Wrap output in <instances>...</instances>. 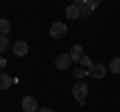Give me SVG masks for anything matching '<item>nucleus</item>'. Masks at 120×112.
Here are the masks:
<instances>
[{"mask_svg": "<svg viewBox=\"0 0 120 112\" xmlns=\"http://www.w3.org/2000/svg\"><path fill=\"white\" fill-rule=\"evenodd\" d=\"M106 72H108V66L100 64V62H98V64H92V66L88 68V76H92L94 80H102Z\"/></svg>", "mask_w": 120, "mask_h": 112, "instance_id": "nucleus-2", "label": "nucleus"}, {"mask_svg": "<svg viewBox=\"0 0 120 112\" xmlns=\"http://www.w3.org/2000/svg\"><path fill=\"white\" fill-rule=\"evenodd\" d=\"M12 50L16 56H26L28 54V44L24 42V40H16V42L12 44Z\"/></svg>", "mask_w": 120, "mask_h": 112, "instance_id": "nucleus-6", "label": "nucleus"}, {"mask_svg": "<svg viewBox=\"0 0 120 112\" xmlns=\"http://www.w3.org/2000/svg\"><path fill=\"white\" fill-rule=\"evenodd\" d=\"M14 82H18L16 78L8 76V74H0V88H2V90H6V88H10V86L14 84Z\"/></svg>", "mask_w": 120, "mask_h": 112, "instance_id": "nucleus-7", "label": "nucleus"}, {"mask_svg": "<svg viewBox=\"0 0 120 112\" xmlns=\"http://www.w3.org/2000/svg\"><path fill=\"white\" fill-rule=\"evenodd\" d=\"M66 16H68V20H76V18H80L78 6H76V4H70V6H66Z\"/></svg>", "mask_w": 120, "mask_h": 112, "instance_id": "nucleus-9", "label": "nucleus"}, {"mask_svg": "<svg viewBox=\"0 0 120 112\" xmlns=\"http://www.w3.org/2000/svg\"><path fill=\"white\" fill-rule=\"evenodd\" d=\"M108 70H110L112 74H118V72H120V58H118V56L110 60V64H108Z\"/></svg>", "mask_w": 120, "mask_h": 112, "instance_id": "nucleus-11", "label": "nucleus"}, {"mask_svg": "<svg viewBox=\"0 0 120 112\" xmlns=\"http://www.w3.org/2000/svg\"><path fill=\"white\" fill-rule=\"evenodd\" d=\"M84 2H86V4H88V6H90L92 10H94L96 6H98V2H100V0H84Z\"/></svg>", "mask_w": 120, "mask_h": 112, "instance_id": "nucleus-16", "label": "nucleus"}, {"mask_svg": "<svg viewBox=\"0 0 120 112\" xmlns=\"http://www.w3.org/2000/svg\"><path fill=\"white\" fill-rule=\"evenodd\" d=\"M80 2H82V0H74V4H80Z\"/></svg>", "mask_w": 120, "mask_h": 112, "instance_id": "nucleus-19", "label": "nucleus"}, {"mask_svg": "<svg viewBox=\"0 0 120 112\" xmlns=\"http://www.w3.org/2000/svg\"><path fill=\"white\" fill-rule=\"evenodd\" d=\"M76 6H78V12H80V18H88L90 14H92V8H90V6L86 4L84 0H82L80 4H76Z\"/></svg>", "mask_w": 120, "mask_h": 112, "instance_id": "nucleus-10", "label": "nucleus"}, {"mask_svg": "<svg viewBox=\"0 0 120 112\" xmlns=\"http://www.w3.org/2000/svg\"><path fill=\"white\" fill-rule=\"evenodd\" d=\"M80 64H82V68H86V70H88V68H90V66L94 64V62L90 60L88 56H82V60H80Z\"/></svg>", "mask_w": 120, "mask_h": 112, "instance_id": "nucleus-15", "label": "nucleus"}, {"mask_svg": "<svg viewBox=\"0 0 120 112\" xmlns=\"http://www.w3.org/2000/svg\"><path fill=\"white\" fill-rule=\"evenodd\" d=\"M72 76L76 78V80H80V78L88 76V70H86V68H74V70H72Z\"/></svg>", "mask_w": 120, "mask_h": 112, "instance_id": "nucleus-13", "label": "nucleus"}, {"mask_svg": "<svg viewBox=\"0 0 120 112\" xmlns=\"http://www.w3.org/2000/svg\"><path fill=\"white\" fill-rule=\"evenodd\" d=\"M6 64H8V62H6V58H4V56H0V68H4Z\"/></svg>", "mask_w": 120, "mask_h": 112, "instance_id": "nucleus-17", "label": "nucleus"}, {"mask_svg": "<svg viewBox=\"0 0 120 112\" xmlns=\"http://www.w3.org/2000/svg\"><path fill=\"white\" fill-rule=\"evenodd\" d=\"M64 34H66V24L64 22H54V24L50 26V36L54 40H60Z\"/></svg>", "mask_w": 120, "mask_h": 112, "instance_id": "nucleus-3", "label": "nucleus"}, {"mask_svg": "<svg viewBox=\"0 0 120 112\" xmlns=\"http://www.w3.org/2000/svg\"><path fill=\"white\" fill-rule=\"evenodd\" d=\"M86 94H88V86H86V82L78 80L76 84L72 86V96H74V98H76L80 104H84V98H86Z\"/></svg>", "mask_w": 120, "mask_h": 112, "instance_id": "nucleus-1", "label": "nucleus"}, {"mask_svg": "<svg viewBox=\"0 0 120 112\" xmlns=\"http://www.w3.org/2000/svg\"><path fill=\"white\" fill-rule=\"evenodd\" d=\"M10 32V22L6 18H0V36H8Z\"/></svg>", "mask_w": 120, "mask_h": 112, "instance_id": "nucleus-12", "label": "nucleus"}, {"mask_svg": "<svg viewBox=\"0 0 120 112\" xmlns=\"http://www.w3.org/2000/svg\"><path fill=\"white\" fill-rule=\"evenodd\" d=\"M22 110L24 112H38V104H36L34 96H24L22 98Z\"/></svg>", "mask_w": 120, "mask_h": 112, "instance_id": "nucleus-4", "label": "nucleus"}, {"mask_svg": "<svg viewBox=\"0 0 120 112\" xmlns=\"http://www.w3.org/2000/svg\"><path fill=\"white\" fill-rule=\"evenodd\" d=\"M82 56H84V50H82L80 44H76V46L70 50V58H72V62H80V60H82Z\"/></svg>", "mask_w": 120, "mask_h": 112, "instance_id": "nucleus-8", "label": "nucleus"}, {"mask_svg": "<svg viewBox=\"0 0 120 112\" xmlns=\"http://www.w3.org/2000/svg\"><path fill=\"white\" fill-rule=\"evenodd\" d=\"M54 64H56V68H58V70H66L70 64H72V58H70V54H58Z\"/></svg>", "mask_w": 120, "mask_h": 112, "instance_id": "nucleus-5", "label": "nucleus"}, {"mask_svg": "<svg viewBox=\"0 0 120 112\" xmlns=\"http://www.w3.org/2000/svg\"><path fill=\"white\" fill-rule=\"evenodd\" d=\"M10 48V40L8 36H0V52H6Z\"/></svg>", "mask_w": 120, "mask_h": 112, "instance_id": "nucleus-14", "label": "nucleus"}, {"mask_svg": "<svg viewBox=\"0 0 120 112\" xmlns=\"http://www.w3.org/2000/svg\"><path fill=\"white\" fill-rule=\"evenodd\" d=\"M38 112H54L52 108H38Z\"/></svg>", "mask_w": 120, "mask_h": 112, "instance_id": "nucleus-18", "label": "nucleus"}]
</instances>
